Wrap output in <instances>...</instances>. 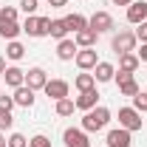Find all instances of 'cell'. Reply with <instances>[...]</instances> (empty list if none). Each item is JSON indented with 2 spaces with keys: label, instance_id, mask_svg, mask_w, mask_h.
<instances>
[{
  "label": "cell",
  "instance_id": "cell-21",
  "mask_svg": "<svg viewBox=\"0 0 147 147\" xmlns=\"http://www.w3.org/2000/svg\"><path fill=\"white\" fill-rule=\"evenodd\" d=\"M139 62H142V59L136 57V51H133V54H122V57H119V71L133 74L136 68H139Z\"/></svg>",
  "mask_w": 147,
  "mask_h": 147
},
{
  "label": "cell",
  "instance_id": "cell-40",
  "mask_svg": "<svg viewBox=\"0 0 147 147\" xmlns=\"http://www.w3.org/2000/svg\"><path fill=\"white\" fill-rule=\"evenodd\" d=\"M144 96H147V93H144Z\"/></svg>",
  "mask_w": 147,
  "mask_h": 147
},
{
  "label": "cell",
  "instance_id": "cell-23",
  "mask_svg": "<svg viewBox=\"0 0 147 147\" xmlns=\"http://www.w3.org/2000/svg\"><path fill=\"white\" fill-rule=\"evenodd\" d=\"M48 37H54V40H65L68 37V26H65V20H51V31Z\"/></svg>",
  "mask_w": 147,
  "mask_h": 147
},
{
  "label": "cell",
  "instance_id": "cell-6",
  "mask_svg": "<svg viewBox=\"0 0 147 147\" xmlns=\"http://www.w3.org/2000/svg\"><path fill=\"white\" fill-rule=\"evenodd\" d=\"M62 142H65V147H91V139L82 127H68L62 133Z\"/></svg>",
  "mask_w": 147,
  "mask_h": 147
},
{
  "label": "cell",
  "instance_id": "cell-12",
  "mask_svg": "<svg viewBox=\"0 0 147 147\" xmlns=\"http://www.w3.org/2000/svg\"><path fill=\"white\" fill-rule=\"evenodd\" d=\"M45 82H48V74L42 71V68H28V74H26V85H28L31 91H42Z\"/></svg>",
  "mask_w": 147,
  "mask_h": 147
},
{
  "label": "cell",
  "instance_id": "cell-22",
  "mask_svg": "<svg viewBox=\"0 0 147 147\" xmlns=\"http://www.w3.org/2000/svg\"><path fill=\"white\" fill-rule=\"evenodd\" d=\"M6 57H9V59H14V62L23 59V57H26V45L17 42V40H9V45H6Z\"/></svg>",
  "mask_w": 147,
  "mask_h": 147
},
{
  "label": "cell",
  "instance_id": "cell-24",
  "mask_svg": "<svg viewBox=\"0 0 147 147\" xmlns=\"http://www.w3.org/2000/svg\"><path fill=\"white\" fill-rule=\"evenodd\" d=\"M54 110H57V116H74L76 105H74V99H59Z\"/></svg>",
  "mask_w": 147,
  "mask_h": 147
},
{
  "label": "cell",
  "instance_id": "cell-41",
  "mask_svg": "<svg viewBox=\"0 0 147 147\" xmlns=\"http://www.w3.org/2000/svg\"><path fill=\"white\" fill-rule=\"evenodd\" d=\"M6 147H9V144H6Z\"/></svg>",
  "mask_w": 147,
  "mask_h": 147
},
{
  "label": "cell",
  "instance_id": "cell-38",
  "mask_svg": "<svg viewBox=\"0 0 147 147\" xmlns=\"http://www.w3.org/2000/svg\"><path fill=\"white\" fill-rule=\"evenodd\" d=\"M0 147H6V136L3 133H0Z\"/></svg>",
  "mask_w": 147,
  "mask_h": 147
},
{
  "label": "cell",
  "instance_id": "cell-5",
  "mask_svg": "<svg viewBox=\"0 0 147 147\" xmlns=\"http://www.w3.org/2000/svg\"><path fill=\"white\" fill-rule=\"evenodd\" d=\"M42 91H45V96H48V99L59 102V99H68V93H71V85H68L65 79H48Z\"/></svg>",
  "mask_w": 147,
  "mask_h": 147
},
{
  "label": "cell",
  "instance_id": "cell-35",
  "mask_svg": "<svg viewBox=\"0 0 147 147\" xmlns=\"http://www.w3.org/2000/svg\"><path fill=\"white\" fill-rule=\"evenodd\" d=\"M65 3H68V0H48V6H51V9H62Z\"/></svg>",
  "mask_w": 147,
  "mask_h": 147
},
{
  "label": "cell",
  "instance_id": "cell-15",
  "mask_svg": "<svg viewBox=\"0 0 147 147\" xmlns=\"http://www.w3.org/2000/svg\"><path fill=\"white\" fill-rule=\"evenodd\" d=\"M20 31H23V26H20L17 20H3L0 17V37L3 40H17Z\"/></svg>",
  "mask_w": 147,
  "mask_h": 147
},
{
  "label": "cell",
  "instance_id": "cell-28",
  "mask_svg": "<svg viewBox=\"0 0 147 147\" xmlns=\"http://www.w3.org/2000/svg\"><path fill=\"white\" fill-rule=\"evenodd\" d=\"M130 108H136L139 113H144V110H147V96H144L142 91H139L136 96H133V105H130Z\"/></svg>",
  "mask_w": 147,
  "mask_h": 147
},
{
  "label": "cell",
  "instance_id": "cell-33",
  "mask_svg": "<svg viewBox=\"0 0 147 147\" xmlns=\"http://www.w3.org/2000/svg\"><path fill=\"white\" fill-rule=\"evenodd\" d=\"M136 40L147 42V20H144V23H139V28H136Z\"/></svg>",
  "mask_w": 147,
  "mask_h": 147
},
{
  "label": "cell",
  "instance_id": "cell-31",
  "mask_svg": "<svg viewBox=\"0 0 147 147\" xmlns=\"http://www.w3.org/2000/svg\"><path fill=\"white\" fill-rule=\"evenodd\" d=\"M0 17L3 20H17V6H3L0 9Z\"/></svg>",
  "mask_w": 147,
  "mask_h": 147
},
{
  "label": "cell",
  "instance_id": "cell-20",
  "mask_svg": "<svg viewBox=\"0 0 147 147\" xmlns=\"http://www.w3.org/2000/svg\"><path fill=\"white\" fill-rule=\"evenodd\" d=\"M62 20H65L68 31H74V34H76V31H82V28H88V17H82V14H76V11L68 14V17H62Z\"/></svg>",
  "mask_w": 147,
  "mask_h": 147
},
{
  "label": "cell",
  "instance_id": "cell-3",
  "mask_svg": "<svg viewBox=\"0 0 147 147\" xmlns=\"http://www.w3.org/2000/svg\"><path fill=\"white\" fill-rule=\"evenodd\" d=\"M119 127L136 133V130L144 127V119H142V113L136 108H119Z\"/></svg>",
  "mask_w": 147,
  "mask_h": 147
},
{
  "label": "cell",
  "instance_id": "cell-25",
  "mask_svg": "<svg viewBox=\"0 0 147 147\" xmlns=\"http://www.w3.org/2000/svg\"><path fill=\"white\" fill-rule=\"evenodd\" d=\"M139 91H142V88H139V82H136V79H127V82H122V85H119V93H122V96H130V99H133Z\"/></svg>",
  "mask_w": 147,
  "mask_h": 147
},
{
  "label": "cell",
  "instance_id": "cell-9",
  "mask_svg": "<svg viewBox=\"0 0 147 147\" xmlns=\"http://www.w3.org/2000/svg\"><path fill=\"white\" fill-rule=\"evenodd\" d=\"M74 59H76L79 71H93V68H96V62H99V57H96V51H93V48H79Z\"/></svg>",
  "mask_w": 147,
  "mask_h": 147
},
{
  "label": "cell",
  "instance_id": "cell-13",
  "mask_svg": "<svg viewBox=\"0 0 147 147\" xmlns=\"http://www.w3.org/2000/svg\"><path fill=\"white\" fill-rule=\"evenodd\" d=\"M3 79H6L9 88H20V85H26V71L17 68V65H9V68L3 71Z\"/></svg>",
  "mask_w": 147,
  "mask_h": 147
},
{
  "label": "cell",
  "instance_id": "cell-2",
  "mask_svg": "<svg viewBox=\"0 0 147 147\" xmlns=\"http://www.w3.org/2000/svg\"><path fill=\"white\" fill-rule=\"evenodd\" d=\"M23 31L28 37H48L51 31V17H37V14H28L23 20Z\"/></svg>",
  "mask_w": 147,
  "mask_h": 147
},
{
  "label": "cell",
  "instance_id": "cell-11",
  "mask_svg": "<svg viewBox=\"0 0 147 147\" xmlns=\"http://www.w3.org/2000/svg\"><path fill=\"white\" fill-rule=\"evenodd\" d=\"M96 102H99V93H96V88H91V91H82L76 99H74V105H76V110H93L96 108Z\"/></svg>",
  "mask_w": 147,
  "mask_h": 147
},
{
  "label": "cell",
  "instance_id": "cell-26",
  "mask_svg": "<svg viewBox=\"0 0 147 147\" xmlns=\"http://www.w3.org/2000/svg\"><path fill=\"white\" fill-rule=\"evenodd\" d=\"M6 144L9 147H28V139H26L23 133H11V136L6 139Z\"/></svg>",
  "mask_w": 147,
  "mask_h": 147
},
{
  "label": "cell",
  "instance_id": "cell-42",
  "mask_svg": "<svg viewBox=\"0 0 147 147\" xmlns=\"http://www.w3.org/2000/svg\"><path fill=\"white\" fill-rule=\"evenodd\" d=\"M105 147H108V144H105Z\"/></svg>",
  "mask_w": 147,
  "mask_h": 147
},
{
  "label": "cell",
  "instance_id": "cell-4",
  "mask_svg": "<svg viewBox=\"0 0 147 147\" xmlns=\"http://www.w3.org/2000/svg\"><path fill=\"white\" fill-rule=\"evenodd\" d=\"M136 42H139V40H136V31H119V34L113 37L110 48L122 57V54H133V51H136Z\"/></svg>",
  "mask_w": 147,
  "mask_h": 147
},
{
  "label": "cell",
  "instance_id": "cell-10",
  "mask_svg": "<svg viewBox=\"0 0 147 147\" xmlns=\"http://www.w3.org/2000/svg\"><path fill=\"white\" fill-rule=\"evenodd\" d=\"M144 20H147V0H133L127 6V23L139 26V23H144Z\"/></svg>",
  "mask_w": 147,
  "mask_h": 147
},
{
  "label": "cell",
  "instance_id": "cell-14",
  "mask_svg": "<svg viewBox=\"0 0 147 147\" xmlns=\"http://www.w3.org/2000/svg\"><path fill=\"white\" fill-rule=\"evenodd\" d=\"M76 51H79V45H76L74 40H68V37L57 42V57H59L62 62H68V59H74V57H76Z\"/></svg>",
  "mask_w": 147,
  "mask_h": 147
},
{
  "label": "cell",
  "instance_id": "cell-8",
  "mask_svg": "<svg viewBox=\"0 0 147 147\" xmlns=\"http://www.w3.org/2000/svg\"><path fill=\"white\" fill-rule=\"evenodd\" d=\"M108 147H130L133 144V133L125 127H113L108 130V142H105Z\"/></svg>",
  "mask_w": 147,
  "mask_h": 147
},
{
  "label": "cell",
  "instance_id": "cell-36",
  "mask_svg": "<svg viewBox=\"0 0 147 147\" xmlns=\"http://www.w3.org/2000/svg\"><path fill=\"white\" fill-rule=\"evenodd\" d=\"M3 71H6V57L0 54V74H3Z\"/></svg>",
  "mask_w": 147,
  "mask_h": 147
},
{
  "label": "cell",
  "instance_id": "cell-27",
  "mask_svg": "<svg viewBox=\"0 0 147 147\" xmlns=\"http://www.w3.org/2000/svg\"><path fill=\"white\" fill-rule=\"evenodd\" d=\"M14 119H11V110H0V133L3 130H11Z\"/></svg>",
  "mask_w": 147,
  "mask_h": 147
},
{
  "label": "cell",
  "instance_id": "cell-19",
  "mask_svg": "<svg viewBox=\"0 0 147 147\" xmlns=\"http://www.w3.org/2000/svg\"><path fill=\"white\" fill-rule=\"evenodd\" d=\"M74 88L82 93V91H91V88H96V79H93V74L88 71H82V74H76L74 76Z\"/></svg>",
  "mask_w": 147,
  "mask_h": 147
},
{
  "label": "cell",
  "instance_id": "cell-39",
  "mask_svg": "<svg viewBox=\"0 0 147 147\" xmlns=\"http://www.w3.org/2000/svg\"><path fill=\"white\" fill-rule=\"evenodd\" d=\"M0 96H3V88H0Z\"/></svg>",
  "mask_w": 147,
  "mask_h": 147
},
{
  "label": "cell",
  "instance_id": "cell-18",
  "mask_svg": "<svg viewBox=\"0 0 147 147\" xmlns=\"http://www.w3.org/2000/svg\"><path fill=\"white\" fill-rule=\"evenodd\" d=\"M113 74H116V68L110 65V62H96V68H93V79L96 82H113Z\"/></svg>",
  "mask_w": 147,
  "mask_h": 147
},
{
  "label": "cell",
  "instance_id": "cell-37",
  "mask_svg": "<svg viewBox=\"0 0 147 147\" xmlns=\"http://www.w3.org/2000/svg\"><path fill=\"white\" fill-rule=\"evenodd\" d=\"M113 3H116V6H130L133 0H113Z\"/></svg>",
  "mask_w": 147,
  "mask_h": 147
},
{
  "label": "cell",
  "instance_id": "cell-29",
  "mask_svg": "<svg viewBox=\"0 0 147 147\" xmlns=\"http://www.w3.org/2000/svg\"><path fill=\"white\" fill-rule=\"evenodd\" d=\"M28 147H51V139L42 136V133H37L34 139H28Z\"/></svg>",
  "mask_w": 147,
  "mask_h": 147
},
{
  "label": "cell",
  "instance_id": "cell-16",
  "mask_svg": "<svg viewBox=\"0 0 147 147\" xmlns=\"http://www.w3.org/2000/svg\"><path fill=\"white\" fill-rule=\"evenodd\" d=\"M96 40H99V34H96L93 28H82V31H76V34H74V42H76L79 48H93V45H96Z\"/></svg>",
  "mask_w": 147,
  "mask_h": 147
},
{
  "label": "cell",
  "instance_id": "cell-30",
  "mask_svg": "<svg viewBox=\"0 0 147 147\" xmlns=\"http://www.w3.org/2000/svg\"><path fill=\"white\" fill-rule=\"evenodd\" d=\"M37 6H40V0H20V9L26 11V17L28 14H37Z\"/></svg>",
  "mask_w": 147,
  "mask_h": 147
},
{
  "label": "cell",
  "instance_id": "cell-32",
  "mask_svg": "<svg viewBox=\"0 0 147 147\" xmlns=\"http://www.w3.org/2000/svg\"><path fill=\"white\" fill-rule=\"evenodd\" d=\"M14 108V96H6V93H3V96H0V110H11Z\"/></svg>",
  "mask_w": 147,
  "mask_h": 147
},
{
  "label": "cell",
  "instance_id": "cell-1",
  "mask_svg": "<svg viewBox=\"0 0 147 147\" xmlns=\"http://www.w3.org/2000/svg\"><path fill=\"white\" fill-rule=\"evenodd\" d=\"M110 122V110L102 108V105H96L93 110H88L85 116H82V130L85 133H96V130H105Z\"/></svg>",
  "mask_w": 147,
  "mask_h": 147
},
{
  "label": "cell",
  "instance_id": "cell-17",
  "mask_svg": "<svg viewBox=\"0 0 147 147\" xmlns=\"http://www.w3.org/2000/svg\"><path fill=\"white\" fill-rule=\"evenodd\" d=\"M14 105H20V108H31V105H34V91H31L28 85L14 88Z\"/></svg>",
  "mask_w": 147,
  "mask_h": 147
},
{
  "label": "cell",
  "instance_id": "cell-34",
  "mask_svg": "<svg viewBox=\"0 0 147 147\" xmlns=\"http://www.w3.org/2000/svg\"><path fill=\"white\" fill-rule=\"evenodd\" d=\"M136 57H139V59H142V62H147V42H142V48H139V51H136Z\"/></svg>",
  "mask_w": 147,
  "mask_h": 147
},
{
  "label": "cell",
  "instance_id": "cell-7",
  "mask_svg": "<svg viewBox=\"0 0 147 147\" xmlns=\"http://www.w3.org/2000/svg\"><path fill=\"white\" fill-rule=\"evenodd\" d=\"M88 28H93L96 34H105L113 28V17H110L108 11H93L91 17H88Z\"/></svg>",
  "mask_w": 147,
  "mask_h": 147
}]
</instances>
